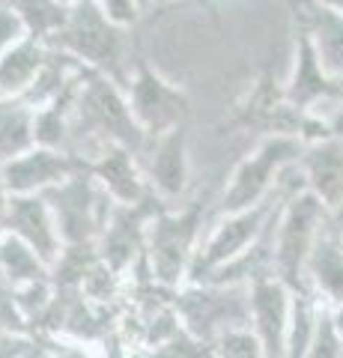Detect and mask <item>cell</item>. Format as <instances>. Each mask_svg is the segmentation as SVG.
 <instances>
[{"mask_svg":"<svg viewBox=\"0 0 343 358\" xmlns=\"http://www.w3.org/2000/svg\"><path fill=\"white\" fill-rule=\"evenodd\" d=\"M147 143L149 141L143 138V131L138 129L129 110L126 90L105 75L84 69L72 108L69 155L87 164L108 147H126L143 155Z\"/></svg>","mask_w":343,"mask_h":358,"instance_id":"cell-1","label":"cell"},{"mask_svg":"<svg viewBox=\"0 0 343 358\" xmlns=\"http://www.w3.org/2000/svg\"><path fill=\"white\" fill-rule=\"evenodd\" d=\"M51 48L69 54L75 63H81L84 69L98 72L126 87L131 75V60H129V30L114 24L102 9L96 6V0H81L78 6H72L69 21Z\"/></svg>","mask_w":343,"mask_h":358,"instance_id":"cell-2","label":"cell"},{"mask_svg":"<svg viewBox=\"0 0 343 358\" xmlns=\"http://www.w3.org/2000/svg\"><path fill=\"white\" fill-rule=\"evenodd\" d=\"M290 171H293V167H290ZM290 171L284 173L278 194H275L272 200H265V203L254 206V209H242V212H230V215H218L212 224H209V230H206V236L200 242V248H197V254H194L188 284H203L206 278H212L224 266L239 260L242 254L251 251L254 245H257L265 236V230H269V224L275 221V215H278V209H281L284 200L290 197L293 192H298V188H305L302 182L286 185V176H290Z\"/></svg>","mask_w":343,"mask_h":358,"instance_id":"cell-3","label":"cell"},{"mask_svg":"<svg viewBox=\"0 0 343 358\" xmlns=\"http://www.w3.org/2000/svg\"><path fill=\"white\" fill-rule=\"evenodd\" d=\"M203 236H206L203 203H191L180 212L168 206L159 209L147 227V248H143V260L149 263L152 281L168 289L185 287Z\"/></svg>","mask_w":343,"mask_h":358,"instance_id":"cell-4","label":"cell"},{"mask_svg":"<svg viewBox=\"0 0 343 358\" xmlns=\"http://www.w3.org/2000/svg\"><path fill=\"white\" fill-rule=\"evenodd\" d=\"M302 150L305 143H298L295 138H263L227 176L215 200V212L230 215V212L254 209L272 200L278 194L284 173L298 164Z\"/></svg>","mask_w":343,"mask_h":358,"instance_id":"cell-5","label":"cell"},{"mask_svg":"<svg viewBox=\"0 0 343 358\" xmlns=\"http://www.w3.org/2000/svg\"><path fill=\"white\" fill-rule=\"evenodd\" d=\"M328 212L319 200L298 188L281 203L275 218V278L293 293H305V268L326 230Z\"/></svg>","mask_w":343,"mask_h":358,"instance_id":"cell-6","label":"cell"},{"mask_svg":"<svg viewBox=\"0 0 343 358\" xmlns=\"http://www.w3.org/2000/svg\"><path fill=\"white\" fill-rule=\"evenodd\" d=\"M123 90L131 117L147 141H156L161 134L188 126V117H191L188 93L147 60H135Z\"/></svg>","mask_w":343,"mask_h":358,"instance_id":"cell-7","label":"cell"},{"mask_svg":"<svg viewBox=\"0 0 343 358\" xmlns=\"http://www.w3.org/2000/svg\"><path fill=\"white\" fill-rule=\"evenodd\" d=\"M45 200L54 209L66 248H90V245H96L117 209V203L98 188L87 167H81L72 179H66L60 188L48 192Z\"/></svg>","mask_w":343,"mask_h":358,"instance_id":"cell-8","label":"cell"},{"mask_svg":"<svg viewBox=\"0 0 343 358\" xmlns=\"http://www.w3.org/2000/svg\"><path fill=\"white\" fill-rule=\"evenodd\" d=\"M173 310L188 334L212 346L221 334L248 329V287L185 284L176 289Z\"/></svg>","mask_w":343,"mask_h":358,"instance_id":"cell-9","label":"cell"},{"mask_svg":"<svg viewBox=\"0 0 343 358\" xmlns=\"http://www.w3.org/2000/svg\"><path fill=\"white\" fill-rule=\"evenodd\" d=\"M284 93L290 105L305 110V114L328 117V110L343 99V81H335L316 60V51L307 33L295 24L293 39V69L284 84Z\"/></svg>","mask_w":343,"mask_h":358,"instance_id":"cell-10","label":"cell"},{"mask_svg":"<svg viewBox=\"0 0 343 358\" xmlns=\"http://www.w3.org/2000/svg\"><path fill=\"white\" fill-rule=\"evenodd\" d=\"M293 299L295 293L278 278H263L248 287V329L260 341L265 358L286 355Z\"/></svg>","mask_w":343,"mask_h":358,"instance_id":"cell-11","label":"cell"},{"mask_svg":"<svg viewBox=\"0 0 343 358\" xmlns=\"http://www.w3.org/2000/svg\"><path fill=\"white\" fill-rule=\"evenodd\" d=\"M84 164L69 152L33 147L27 152H21L18 159L0 164V179H3L9 197H30V194H48L54 188H60Z\"/></svg>","mask_w":343,"mask_h":358,"instance_id":"cell-12","label":"cell"},{"mask_svg":"<svg viewBox=\"0 0 343 358\" xmlns=\"http://www.w3.org/2000/svg\"><path fill=\"white\" fill-rule=\"evenodd\" d=\"M3 233L15 236L27 245L30 251L39 254L45 266H57V260L66 251V242L60 236L54 209L45 200V194H30V197H9Z\"/></svg>","mask_w":343,"mask_h":358,"instance_id":"cell-13","label":"cell"},{"mask_svg":"<svg viewBox=\"0 0 343 358\" xmlns=\"http://www.w3.org/2000/svg\"><path fill=\"white\" fill-rule=\"evenodd\" d=\"M140 167L147 176L149 192L164 206L180 200L191 179V159H188V126L168 131L161 138L149 141L140 155Z\"/></svg>","mask_w":343,"mask_h":358,"instance_id":"cell-14","label":"cell"},{"mask_svg":"<svg viewBox=\"0 0 343 358\" xmlns=\"http://www.w3.org/2000/svg\"><path fill=\"white\" fill-rule=\"evenodd\" d=\"M84 167L117 206H138L147 197H152L140 167V155L126 147H108Z\"/></svg>","mask_w":343,"mask_h":358,"instance_id":"cell-15","label":"cell"},{"mask_svg":"<svg viewBox=\"0 0 343 358\" xmlns=\"http://www.w3.org/2000/svg\"><path fill=\"white\" fill-rule=\"evenodd\" d=\"M298 176L305 192H311L326 212L343 206V141L328 138L319 143H307L298 155Z\"/></svg>","mask_w":343,"mask_h":358,"instance_id":"cell-16","label":"cell"},{"mask_svg":"<svg viewBox=\"0 0 343 358\" xmlns=\"http://www.w3.org/2000/svg\"><path fill=\"white\" fill-rule=\"evenodd\" d=\"M293 9L295 24L307 33L319 66L335 78L343 81V15L319 6L316 0H286Z\"/></svg>","mask_w":343,"mask_h":358,"instance_id":"cell-17","label":"cell"},{"mask_svg":"<svg viewBox=\"0 0 343 358\" xmlns=\"http://www.w3.org/2000/svg\"><path fill=\"white\" fill-rule=\"evenodd\" d=\"M305 293L316 296L328 310L343 308V245L331 236L328 221L305 268Z\"/></svg>","mask_w":343,"mask_h":358,"instance_id":"cell-18","label":"cell"},{"mask_svg":"<svg viewBox=\"0 0 343 358\" xmlns=\"http://www.w3.org/2000/svg\"><path fill=\"white\" fill-rule=\"evenodd\" d=\"M51 57V45L36 39H18L3 57H0V102H15L30 93L39 72Z\"/></svg>","mask_w":343,"mask_h":358,"instance_id":"cell-19","label":"cell"},{"mask_svg":"<svg viewBox=\"0 0 343 358\" xmlns=\"http://www.w3.org/2000/svg\"><path fill=\"white\" fill-rule=\"evenodd\" d=\"M9 6L24 27V36L45 45H54L72 13V6L60 3V0H9Z\"/></svg>","mask_w":343,"mask_h":358,"instance_id":"cell-20","label":"cell"},{"mask_svg":"<svg viewBox=\"0 0 343 358\" xmlns=\"http://www.w3.org/2000/svg\"><path fill=\"white\" fill-rule=\"evenodd\" d=\"M33 120H36V110L24 105L21 99L0 102V164L13 162L21 152L36 147Z\"/></svg>","mask_w":343,"mask_h":358,"instance_id":"cell-21","label":"cell"},{"mask_svg":"<svg viewBox=\"0 0 343 358\" xmlns=\"http://www.w3.org/2000/svg\"><path fill=\"white\" fill-rule=\"evenodd\" d=\"M48 275H51V266L42 263L36 251H30L24 242L9 236V233H0V284L21 287Z\"/></svg>","mask_w":343,"mask_h":358,"instance_id":"cell-22","label":"cell"},{"mask_svg":"<svg viewBox=\"0 0 343 358\" xmlns=\"http://www.w3.org/2000/svg\"><path fill=\"white\" fill-rule=\"evenodd\" d=\"M326 310L311 293H295L293 299V317H290V331H286V355L284 358H305L307 350L319 331Z\"/></svg>","mask_w":343,"mask_h":358,"instance_id":"cell-23","label":"cell"},{"mask_svg":"<svg viewBox=\"0 0 343 358\" xmlns=\"http://www.w3.org/2000/svg\"><path fill=\"white\" fill-rule=\"evenodd\" d=\"M215 358H265L260 341L251 334V329H233L212 343Z\"/></svg>","mask_w":343,"mask_h":358,"instance_id":"cell-24","label":"cell"},{"mask_svg":"<svg viewBox=\"0 0 343 358\" xmlns=\"http://www.w3.org/2000/svg\"><path fill=\"white\" fill-rule=\"evenodd\" d=\"M343 355V341L335 329V320H331V310H326L323 322H319V331L311 343V350H307L305 358H340Z\"/></svg>","mask_w":343,"mask_h":358,"instance_id":"cell-25","label":"cell"},{"mask_svg":"<svg viewBox=\"0 0 343 358\" xmlns=\"http://www.w3.org/2000/svg\"><path fill=\"white\" fill-rule=\"evenodd\" d=\"M96 6L102 9V13L114 21V24L131 30L140 21L147 0H96Z\"/></svg>","mask_w":343,"mask_h":358,"instance_id":"cell-26","label":"cell"},{"mask_svg":"<svg viewBox=\"0 0 343 358\" xmlns=\"http://www.w3.org/2000/svg\"><path fill=\"white\" fill-rule=\"evenodd\" d=\"M18 39H24V27H21L18 15L13 13L9 0H0V57H3Z\"/></svg>","mask_w":343,"mask_h":358,"instance_id":"cell-27","label":"cell"},{"mask_svg":"<svg viewBox=\"0 0 343 358\" xmlns=\"http://www.w3.org/2000/svg\"><path fill=\"white\" fill-rule=\"evenodd\" d=\"M328 230L340 245H343V206H337L335 212H328Z\"/></svg>","mask_w":343,"mask_h":358,"instance_id":"cell-28","label":"cell"},{"mask_svg":"<svg viewBox=\"0 0 343 358\" xmlns=\"http://www.w3.org/2000/svg\"><path fill=\"white\" fill-rule=\"evenodd\" d=\"M319 6H326V9H331V13H337V15H343V0H316Z\"/></svg>","mask_w":343,"mask_h":358,"instance_id":"cell-29","label":"cell"},{"mask_svg":"<svg viewBox=\"0 0 343 358\" xmlns=\"http://www.w3.org/2000/svg\"><path fill=\"white\" fill-rule=\"evenodd\" d=\"M331 320H335V329H337V334H340V341H343V308H337V310H331Z\"/></svg>","mask_w":343,"mask_h":358,"instance_id":"cell-30","label":"cell"},{"mask_svg":"<svg viewBox=\"0 0 343 358\" xmlns=\"http://www.w3.org/2000/svg\"><path fill=\"white\" fill-rule=\"evenodd\" d=\"M60 3H66V6H78L81 0H60Z\"/></svg>","mask_w":343,"mask_h":358,"instance_id":"cell-31","label":"cell"},{"mask_svg":"<svg viewBox=\"0 0 343 358\" xmlns=\"http://www.w3.org/2000/svg\"><path fill=\"white\" fill-rule=\"evenodd\" d=\"M152 3H173V0H152Z\"/></svg>","mask_w":343,"mask_h":358,"instance_id":"cell-32","label":"cell"},{"mask_svg":"<svg viewBox=\"0 0 343 358\" xmlns=\"http://www.w3.org/2000/svg\"><path fill=\"white\" fill-rule=\"evenodd\" d=\"M0 334H3V322H0Z\"/></svg>","mask_w":343,"mask_h":358,"instance_id":"cell-33","label":"cell"},{"mask_svg":"<svg viewBox=\"0 0 343 358\" xmlns=\"http://www.w3.org/2000/svg\"><path fill=\"white\" fill-rule=\"evenodd\" d=\"M340 358H343V355H340Z\"/></svg>","mask_w":343,"mask_h":358,"instance_id":"cell-34","label":"cell"}]
</instances>
